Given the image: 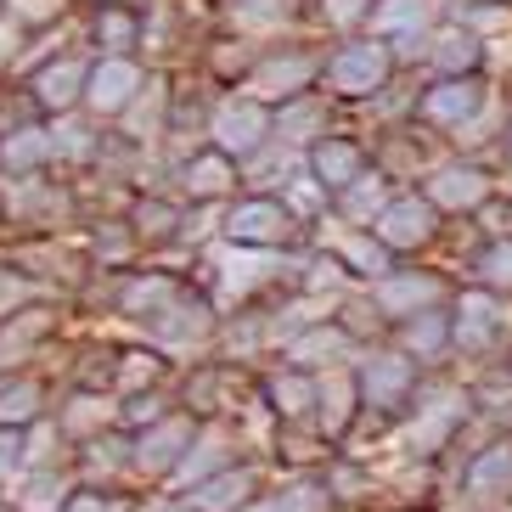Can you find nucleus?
<instances>
[{
    "label": "nucleus",
    "instance_id": "f3484780",
    "mask_svg": "<svg viewBox=\"0 0 512 512\" xmlns=\"http://www.w3.org/2000/svg\"><path fill=\"white\" fill-rule=\"evenodd\" d=\"M321 248L338 259V271H344V276H366V282H377L383 271H394V265H389L394 254L372 237V231H361V226H327V231H321Z\"/></svg>",
    "mask_w": 512,
    "mask_h": 512
},
{
    "label": "nucleus",
    "instance_id": "412c9836",
    "mask_svg": "<svg viewBox=\"0 0 512 512\" xmlns=\"http://www.w3.org/2000/svg\"><path fill=\"white\" fill-rule=\"evenodd\" d=\"M349 349H355V338H349L338 321H310V327H299L293 338L282 344L287 366H344L349 361Z\"/></svg>",
    "mask_w": 512,
    "mask_h": 512
},
{
    "label": "nucleus",
    "instance_id": "49530a36",
    "mask_svg": "<svg viewBox=\"0 0 512 512\" xmlns=\"http://www.w3.org/2000/svg\"><path fill=\"white\" fill-rule=\"evenodd\" d=\"M254 57H259V51H254V46H248V40L237 34V40H220V46L209 51V68H214L220 79H231V74H237V79H248Z\"/></svg>",
    "mask_w": 512,
    "mask_h": 512
},
{
    "label": "nucleus",
    "instance_id": "473e14b6",
    "mask_svg": "<svg viewBox=\"0 0 512 512\" xmlns=\"http://www.w3.org/2000/svg\"><path fill=\"white\" fill-rule=\"evenodd\" d=\"M181 203H169V197H141L136 203V214L124 220L130 226V237L136 242H147V248H164V242H175L181 237Z\"/></svg>",
    "mask_w": 512,
    "mask_h": 512
},
{
    "label": "nucleus",
    "instance_id": "dca6fc26",
    "mask_svg": "<svg viewBox=\"0 0 512 512\" xmlns=\"http://www.w3.org/2000/svg\"><path fill=\"white\" fill-rule=\"evenodd\" d=\"M152 344L158 349H203V344H214V310L209 304H192L186 293H175V299L152 316Z\"/></svg>",
    "mask_w": 512,
    "mask_h": 512
},
{
    "label": "nucleus",
    "instance_id": "bf43d9fd",
    "mask_svg": "<svg viewBox=\"0 0 512 512\" xmlns=\"http://www.w3.org/2000/svg\"><path fill=\"white\" fill-rule=\"evenodd\" d=\"M501 152H507V164H512V119H507V130H501Z\"/></svg>",
    "mask_w": 512,
    "mask_h": 512
},
{
    "label": "nucleus",
    "instance_id": "2eb2a0df",
    "mask_svg": "<svg viewBox=\"0 0 512 512\" xmlns=\"http://www.w3.org/2000/svg\"><path fill=\"white\" fill-rule=\"evenodd\" d=\"M490 192H496V181H490L479 164H434V169H428V186H422V197H428L439 214L479 209Z\"/></svg>",
    "mask_w": 512,
    "mask_h": 512
},
{
    "label": "nucleus",
    "instance_id": "09e8293b",
    "mask_svg": "<svg viewBox=\"0 0 512 512\" xmlns=\"http://www.w3.org/2000/svg\"><path fill=\"white\" fill-rule=\"evenodd\" d=\"M456 23H462V29H473L484 40V29H507V23H512V6H507V0H479V6H462V12H456Z\"/></svg>",
    "mask_w": 512,
    "mask_h": 512
},
{
    "label": "nucleus",
    "instance_id": "72a5a7b5",
    "mask_svg": "<svg viewBox=\"0 0 512 512\" xmlns=\"http://www.w3.org/2000/svg\"><path fill=\"white\" fill-rule=\"evenodd\" d=\"M451 349V316L445 310H417V316H406V355L417 366H428V361H439Z\"/></svg>",
    "mask_w": 512,
    "mask_h": 512
},
{
    "label": "nucleus",
    "instance_id": "c03bdc74",
    "mask_svg": "<svg viewBox=\"0 0 512 512\" xmlns=\"http://www.w3.org/2000/svg\"><path fill=\"white\" fill-rule=\"evenodd\" d=\"M479 282H484V293H512V237H496L490 248L479 254Z\"/></svg>",
    "mask_w": 512,
    "mask_h": 512
},
{
    "label": "nucleus",
    "instance_id": "864d4df0",
    "mask_svg": "<svg viewBox=\"0 0 512 512\" xmlns=\"http://www.w3.org/2000/svg\"><path fill=\"white\" fill-rule=\"evenodd\" d=\"M62 512H130L119 496H102V490H74L62 501Z\"/></svg>",
    "mask_w": 512,
    "mask_h": 512
},
{
    "label": "nucleus",
    "instance_id": "cd10ccee",
    "mask_svg": "<svg viewBox=\"0 0 512 512\" xmlns=\"http://www.w3.org/2000/svg\"><path fill=\"white\" fill-rule=\"evenodd\" d=\"M91 40L102 57H130V46H141V12L130 0H96Z\"/></svg>",
    "mask_w": 512,
    "mask_h": 512
},
{
    "label": "nucleus",
    "instance_id": "39448f33",
    "mask_svg": "<svg viewBox=\"0 0 512 512\" xmlns=\"http://www.w3.org/2000/svg\"><path fill=\"white\" fill-rule=\"evenodd\" d=\"M507 304L496 299V293H462V304H456L451 316V349H462V355H473V361H490L501 344H507Z\"/></svg>",
    "mask_w": 512,
    "mask_h": 512
},
{
    "label": "nucleus",
    "instance_id": "a878e982",
    "mask_svg": "<svg viewBox=\"0 0 512 512\" xmlns=\"http://www.w3.org/2000/svg\"><path fill=\"white\" fill-rule=\"evenodd\" d=\"M259 496V473L254 467H220V473H209L203 484H192V507L197 512H242L248 501Z\"/></svg>",
    "mask_w": 512,
    "mask_h": 512
},
{
    "label": "nucleus",
    "instance_id": "ea45409f",
    "mask_svg": "<svg viewBox=\"0 0 512 512\" xmlns=\"http://www.w3.org/2000/svg\"><path fill=\"white\" fill-rule=\"evenodd\" d=\"M383 203H389V175H377V169L338 192V209H344V220H355V226H372Z\"/></svg>",
    "mask_w": 512,
    "mask_h": 512
},
{
    "label": "nucleus",
    "instance_id": "3c124183",
    "mask_svg": "<svg viewBox=\"0 0 512 512\" xmlns=\"http://www.w3.org/2000/svg\"><path fill=\"white\" fill-rule=\"evenodd\" d=\"M366 12H372V0H321V23H332V29H361Z\"/></svg>",
    "mask_w": 512,
    "mask_h": 512
},
{
    "label": "nucleus",
    "instance_id": "423d86ee",
    "mask_svg": "<svg viewBox=\"0 0 512 512\" xmlns=\"http://www.w3.org/2000/svg\"><path fill=\"white\" fill-rule=\"evenodd\" d=\"M197 439L192 411H164L158 422H147L130 445V473H147V479H169L175 462L186 456V445Z\"/></svg>",
    "mask_w": 512,
    "mask_h": 512
},
{
    "label": "nucleus",
    "instance_id": "4c0bfd02",
    "mask_svg": "<svg viewBox=\"0 0 512 512\" xmlns=\"http://www.w3.org/2000/svg\"><path fill=\"white\" fill-rule=\"evenodd\" d=\"M220 467H231V445L220 434H197L192 445H186V456L175 462L169 479H175V484H203L209 473H220Z\"/></svg>",
    "mask_w": 512,
    "mask_h": 512
},
{
    "label": "nucleus",
    "instance_id": "393cba45",
    "mask_svg": "<svg viewBox=\"0 0 512 512\" xmlns=\"http://www.w3.org/2000/svg\"><path fill=\"white\" fill-rule=\"evenodd\" d=\"M422 57L439 68V79L445 74H479L484 68V40L473 29H462V23H445V29H428Z\"/></svg>",
    "mask_w": 512,
    "mask_h": 512
},
{
    "label": "nucleus",
    "instance_id": "2f4dec72",
    "mask_svg": "<svg viewBox=\"0 0 512 512\" xmlns=\"http://www.w3.org/2000/svg\"><path fill=\"white\" fill-rule=\"evenodd\" d=\"M119 119H130V141H158L169 130V91H164V79L152 74L141 79V91L130 96V107H124Z\"/></svg>",
    "mask_w": 512,
    "mask_h": 512
},
{
    "label": "nucleus",
    "instance_id": "6e6d98bb",
    "mask_svg": "<svg viewBox=\"0 0 512 512\" xmlns=\"http://www.w3.org/2000/svg\"><path fill=\"white\" fill-rule=\"evenodd\" d=\"M23 467V428H0V479Z\"/></svg>",
    "mask_w": 512,
    "mask_h": 512
},
{
    "label": "nucleus",
    "instance_id": "c9c22d12",
    "mask_svg": "<svg viewBox=\"0 0 512 512\" xmlns=\"http://www.w3.org/2000/svg\"><path fill=\"white\" fill-rule=\"evenodd\" d=\"M0 164L12 169V175H34L40 164H51V130H40V124H17L12 136L0 141Z\"/></svg>",
    "mask_w": 512,
    "mask_h": 512
},
{
    "label": "nucleus",
    "instance_id": "f704fd0d",
    "mask_svg": "<svg viewBox=\"0 0 512 512\" xmlns=\"http://www.w3.org/2000/svg\"><path fill=\"white\" fill-rule=\"evenodd\" d=\"M175 293H181V282H175V276H124L119 310H124L130 321H152L169 299H175Z\"/></svg>",
    "mask_w": 512,
    "mask_h": 512
},
{
    "label": "nucleus",
    "instance_id": "a19ab883",
    "mask_svg": "<svg viewBox=\"0 0 512 512\" xmlns=\"http://www.w3.org/2000/svg\"><path fill=\"white\" fill-rule=\"evenodd\" d=\"M46 406V389L34 383V377H12V383H0V428H29Z\"/></svg>",
    "mask_w": 512,
    "mask_h": 512
},
{
    "label": "nucleus",
    "instance_id": "ddd939ff",
    "mask_svg": "<svg viewBox=\"0 0 512 512\" xmlns=\"http://www.w3.org/2000/svg\"><path fill=\"white\" fill-rule=\"evenodd\" d=\"M68 209H74V197L57 192L51 181H34V175H12V186L0 192V214H12V226H62Z\"/></svg>",
    "mask_w": 512,
    "mask_h": 512
},
{
    "label": "nucleus",
    "instance_id": "603ef678",
    "mask_svg": "<svg viewBox=\"0 0 512 512\" xmlns=\"http://www.w3.org/2000/svg\"><path fill=\"white\" fill-rule=\"evenodd\" d=\"M158 417H164V394L158 389L124 394V428H141V422H158Z\"/></svg>",
    "mask_w": 512,
    "mask_h": 512
},
{
    "label": "nucleus",
    "instance_id": "7ed1b4c3",
    "mask_svg": "<svg viewBox=\"0 0 512 512\" xmlns=\"http://www.w3.org/2000/svg\"><path fill=\"white\" fill-rule=\"evenodd\" d=\"M209 147H220L226 158H248L271 141V107L259 102V96H226V102L209 107Z\"/></svg>",
    "mask_w": 512,
    "mask_h": 512
},
{
    "label": "nucleus",
    "instance_id": "f03ea898",
    "mask_svg": "<svg viewBox=\"0 0 512 512\" xmlns=\"http://www.w3.org/2000/svg\"><path fill=\"white\" fill-rule=\"evenodd\" d=\"M467 389H451V383H434L422 389L417 411H411V428H406V456L411 462H434L445 445L456 439V428L467 422Z\"/></svg>",
    "mask_w": 512,
    "mask_h": 512
},
{
    "label": "nucleus",
    "instance_id": "20e7f679",
    "mask_svg": "<svg viewBox=\"0 0 512 512\" xmlns=\"http://www.w3.org/2000/svg\"><path fill=\"white\" fill-rule=\"evenodd\" d=\"M355 394H361L366 411H383V417L406 411L417 400V361L400 355V349H377V355L361 361V372H355Z\"/></svg>",
    "mask_w": 512,
    "mask_h": 512
},
{
    "label": "nucleus",
    "instance_id": "6e6552de",
    "mask_svg": "<svg viewBox=\"0 0 512 512\" xmlns=\"http://www.w3.org/2000/svg\"><path fill=\"white\" fill-rule=\"evenodd\" d=\"M372 237L383 242L389 254H417V248H428V242L439 237V209L417 192L389 197V203L377 209V220H372Z\"/></svg>",
    "mask_w": 512,
    "mask_h": 512
},
{
    "label": "nucleus",
    "instance_id": "c85d7f7f",
    "mask_svg": "<svg viewBox=\"0 0 512 512\" xmlns=\"http://www.w3.org/2000/svg\"><path fill=\"white\" fill-rule=\"evenodd\" d=\"M68 496H74V479H62L57 467H29V473L12 484L6 507L12 512H62Z\"/></svg>",
    "mask_w": 512,
    "mask_h": 512
},
{
    "label": "nucleus",
    "instance_id": "9b49d317",
    "mask_svg": "<svg viewBox=\"0 0 512 512\" xmlns=\"http://www.w3.org/2000/svg\"><path fill=\"white\" fill-rule=\"evenodd\" d=\"M445 299V282L428 271H383L372 282V293H366V304H372L377 316L389 321H406L417 316V310H434V304Z\"/></svg>",
    "mask_w": 512,
    "mask_h": 512
},
{
    "label": "nucleus",
    "instance_id": "aec40b11",
    "mask_svg": "<svg viewBox=\"0 0 512 512\" xmlns=\"http://www.w3.org/2000/svg\"><path fill=\"white\" fill-rule=\"evenodd\" d=\"M85 74H91V62H85V57H57V62H46V68L29 79L34 107H40V113H74L79 96H85Z\"/></svg>",
    "mask_w": 512,
    "mask_h": 512
},
{
    "label": "nucleus",
    "instance_id": "4be33fe9",
    "mask_svg": "<svg viewBox=\"0 0 512 512\" xmlns=\"http://www.w3.org/2000/svg\"><path fill=\"white\" fill-rule=\"evenodd\" d=\"M237 181H242L237 158H226L220 147H203L181 164V192L192 197V203H220L226 192H237Z\"/></svg>",
    "mask_w": 512,
    "mask_h": 512
},
{
    "label": "nucleus",
    "instance_id": "b1692460",
    "mask_svg": "<svg viewBox=\"0 0 512 512\" xmlns=\"http://www.w3.org/2000/svg\"><path fill=\"white\" fill-rule=\"evenodd\" d=\"M462 496L467 501H501V496H512V439H490L473 462H467V473H462Z\"/></svg>",
    "mask_w": 512,
    "mask_h": 512
},
{
    "label": "nucleus",
    "instance_id": "9d476101",
    "mask_svg": "<svg viewBox=\"0 0 512 512\" xmlns=\"http://www.w3.org/2000/svg\"><path fill=\"white\" fill-rule=\"evenodd\" d=\"M490 102V91H484V79L479 74H445L439 85H428L422 91V102H417V119L422 124H434V130H462L479 107Z\"/></svg>",
    "mask_w": 512,
    "mask_h": 512
},
{
    "label": "nucleus",
    "instance_id": "e433bc0d",
    "mask_svg": "<svg viewBox=\"0 0 512 512\" xmlns=\"http://www.w3.org/2000/svg\"><path fill=\"white\" fill-rule=\"evenodd\" d=\"M107 422H113V400H102V394H91V389H79L74 400L57 411L62 439H91V434H102Z\"/></svg>",
    "mask_w": 512,
    "mask_h": 512
},
{
    "label": "nucleus",
    "instance_id": "58836bf2",
    "mask_svg": "<svg viewBox=\"0 0 512 512\" xmlns=\"http://www.w3.org/2000/svg\"><path fill=\"white\" fill-rule=\"evenodd\" d=\"M169 372L164 349H130V355H119L113 361V383H119V394H141V389H158Z\"/></svg>",
    "mask_w": 512,
    "mask_h": 512
},
{
    "label": "nucleus",
    "instance_id": "f257e3e1",
    "mask_svg": "<svg viewBox=\"0 0 512 512\" xmlns=\"http://www.w3.org/2000/svg\"><path fill=\"white\" fill-rule=\"evenodd\" d=\"M394 68H400V62H394V51L383 46L377 34H355V40H344L332 57H321V85H327L332 96L361 102V96H377L389 85Z\"/></svg>",
    "mask_w": 512,
    "mask_h": 512
},
{
    "label": "nucleus",
    "instance_id": "bb28decb",
    "mask_svg": "<svg viewBox=\"0 0 512 512\" xmlns=\"http://www.w3.org/2000/svg\"><path fill=\"white\" fill-rule=\"evenodd\" d=\"M226 23L242 40H271L299 23V0H226Z\"/></svg>",
    "mask_w": 512,
    "mask_h": 512
},
{
    "label": "nucleus",
    "instance_id": "5701e85b",
    "mask_svg": "<svg viewBox=\"0 0 512 512\" xmlns=\"http://www.w3.org/2000/svg\"><path fill=\"white\" fill-rule=\"evenodd\" d=\"M316 411H321V434L344 439L349 422L361 417V394H355V372L349 366H327L316 377Z\"/></svg>",
    "mask_w": 512,
    "mask_h": 512
},
{
    "label": "nucleus",
    "instance_id": "4468645a",
    "mask_svg": "<svg viewBox=\"0 0 512 512\" xmlns=\"http://www.w3.org/2000/svg\"><path fill=\"white\" fill-rule=\"evenodd\" d=\"M304 175L321 186V192H344L349 181L366 175V147L344 136H316L304 147Z\"/></svg>",
    "mask_w": 512,
    "mask_h": 512
},
{
    "label": "nucleus",
    "instance_id": "5fc2aeb1",
    "mask_svg": "<svg viewBox=\"0 0 512 512\" xmlns=\"http://www.w3.org/2000/svg\"><path fill=\"white\" fill-rule=\"evenodd\" d=\"M23 299H29V282H23L17 271H0V321L12 316V310H17Z\"/></svg>",
    "mask_w": 512,
    "mask_h": 512
},
{
    "label": "nucleus",
    "instance_id": "a18cd8bd",
    "mask_svg": "<svg viewBox=\"0 0 512 512\" xmlns=\"http://www.w3.org/2000/svg\"><path fill=\"white\" fill-rule=\"evenodd\" d=\"M62 445H68V439H62L57 422H40V417H34L29 434H23V462H29V467H57Z\"/></svg>",
    "mask_w": 512,
    "mask_h": 512
},
{
    "label": "nucleus",
    "instance_id": "f8f14e48",
    "mask_svg": "<svg viewBox=\"0 0 512 512\" xmlns=\"http://www.w3.org/2000/svg\"><path fill=\"white\" fill-rule=\"evenodd\" d=\"M136 91H141V62L136 57H102L91 74H85V96H79V102L91 107L96 119H119Z\"/></svg>",
    "mask_w": 512,
    "mask_h": 512
},
{
    "label": "nucleus",
    "instance_id": "4d7b16f0",
    "mask_svg": "<svg viewBox=\"0 0 512 512\" xmlns=\"http://www.w3.org/2000/svg\"><path fill=\"white\" fill-rule=\"evenodd\" d=\"M141 512H197V507H192L186 496H158V501H147Z\"/></svg>",
    "mask_w": 512,
    "mask_h": 512
},
{
    "label": "nucleus",
    "instance_id": "7c9ffc66",
    "mask_svg": "<svg viewBox=\"0 0 512 512\" xmlns=\"http://www.w3.org/2000/svg\"><path fill=\"white\" fill-rule=\"evenodd\" d=\"M265 400H271V417L304 422L316 411V377H304V366H282V372L265 383Z\"/></svg>",
    "mask_w": 512,
    "mask_h": 512
},
{
    "label": "nucleus",
    "instance_id": "c756f323",
    "mask_svg": "<svg viewBox=\"0 0 512 512\" xmlns=\"http://www.w3.org/2000/svg\"><path fill=\"white\" fill-rule=\"evenodd\" d=\"M51 327H57V316H51V310H17L12 321H0V372H12V366L29 361L34 344H40Z\"/></svg>",
    "mask_w": 512,
    "mask_h": 512
},
{
    "label": "nucleus",
    "instance_id": "37998d69",
    "mask_svg": "<svg viewBox=\"0 0 512 512\" xmlns=\"http://www.w3.org/2000/svg\"><path fill=\"white\" fill-rule=\"evenodd\" d=\"M242 512H332V496H327V484L299 479L293 490H282V496H254Z\"/></svg>",
    "mask_w": 512,
    "mask_h": 512
},
{
    "label": "nucleus",
    "instance_id": "de8ad7c7",
    "mask_svg": "<svg viewBox=\"0 0 512 512\" xmlns=\"http://www.w3.org/2000/svg\"><path fill=\"white\" fill-rule=\"evenodd\" d=\"M467 406H479L490 422H512V383L490 377V383H479V389H467Z\"/></svg>",
    "mask_w": 512,
    "mask_h": 512
},
{
    "label": "nucleus",
    "instance_id": "8fccbe9b",
    "mask_svg": "<svg viewBox=\"0 0 512 512\" xmlns=\"http://www.w3.org/2000/svg\"><path fill=\"white\" fill-rule=\"evenodd\" d=\"M62 6L68 0H6V17H12L17 29H40L51 17H62Z\"/></svg>",
    "mask_w": 512,
    "mask_h": 512
},
{
    "label": "nucleus",
    "instance_id": "13d9d810",
    "mask_svg": "<svg viewBox=\"0 0 512 512\" xmlns=\"http://www.w3.org/2000/svg\"><path fill=\"white\" fill-rule=\"evenodd\" d=\"M12 51H17V23L0 17V57H12Z\"/></svg>",
    "mask_w": 512,
    "mask_h": 512
},
{
    "label": "nucleus",
    "instance_id": "6ab92c4d",
    "mask_svg": "<svg viewBox=\"0 0 512 512\" xmlns=\"http://www.w3.org/2000/svg\"><path fill=\"white\" fill-rule=\"evenodd\" d=\"M316 136H327V91H304V96H287L282 107L271 113V141L276 147H293L304 152Z\"/></svg>",
    "mask_w": 512,
    "mask_h": 512
},
{
    "label": "nucleus",
    "instance_id": "1a4fd4ad",
    "mask_svg": "<svg viewBox=\"0 0 512 512\" xmlns=\"http://www.w3.org/2000/svg\"><path fill=\"white\" fill-rule=\"evenodd\" d=\"M321 79V57L316 51H271V57H254V68H248V96H259V102H287V96H304L310 85Z\"/></svg>",
    "mask_w": 512,
    "mask_h": 512
},
{
    "label": "nucleus",
    "instance_id": "79ce46f5",
    "mask_svg": "<svg viewBox=\"0 0 512 512\" xmlns=\"http://www.w3.org/2000/svg\"><path fill=\"white\" fill-rule=\"evenodd\" d=\"M57 130H51V158H74V164H91V158H102V130L96 124H79L68 119V113H57Z\"/></svg>",
    "mask_w": 512,
    "mask_h": 512
},
{
    "label": "nucleus",
    "instance_id": "a211bd4d",
    "mask_svg": "<svg viewBox=\"0 0 512 512\" xmlns=\"http://www.w3.org/2000/svg\"><path fill=\"white\" fill-rule=\"evenodd\" d=\"M214 271H220V299H248V293H259V287H271L276 271H282V259H276V248H237L231 242V254L214 259Z\"/></svg>",
    "mask_w": 512,
    "mask_h": 512
},
{
    "label": "nucleus",
    "instance_id": "0eeeda50",
    "mask_svg": "<svg viewBox=\"0 0 512 512\" xmlns=\"http://www.w3.org/2000/svg\"><path fill=\"white\" fill-rule=\"evenodd\" d=\"M293 214H287L282 197L271 192H254L242 197V203H231L226 209V237L237 242V248H287L293 242Z\"/></svg>",
    "mask_w": 512,
    "mask_h": 512
}]
</instances>
